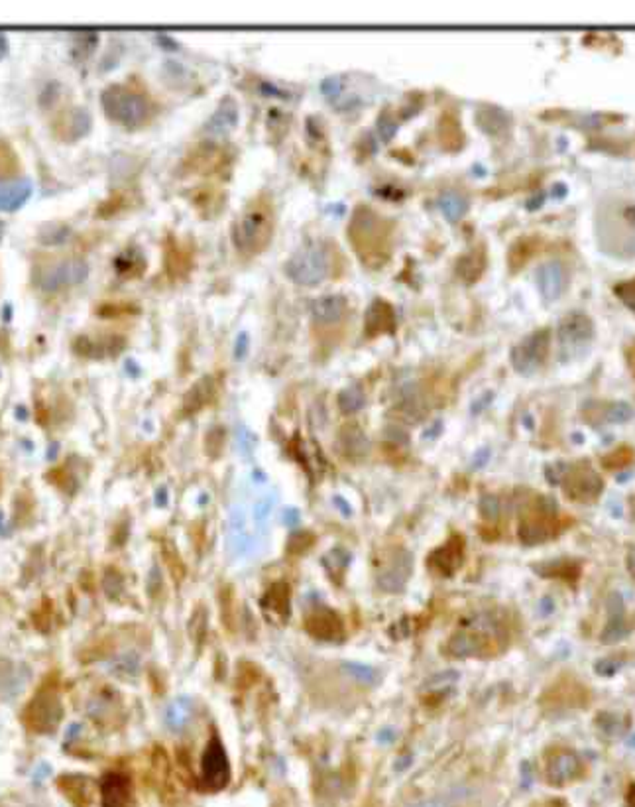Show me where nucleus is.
<instances>
[{"label":"nucleus","mask_w":635,"mask_h":807,"mask_svg":"<svg viewBox=\"0 0 635 807\" xmlns=\"http://www.w3.org/2000/svg\"><path fill=\"white\" fill-rule=\"evenodd\" d=\"M510 645V624L504 614L480 611L466 614L449 638L444 652L451 658H494Z\"/></svg>","instance_id":"f257e3e1"},{"label":"nucleus","mask_w":635,"mask_h":807,"mask_svg":"<svg viewBox=\"0 0 635 807\" xmlns=\"http://www.w3.org/2000/svg\"><path fill=\"white\" fill-rule=\"evenodd\" d=\"M347 235L364 267L378 270L390 260L391 225L372 207L359 205L354 209Z\"/></svg>","instance_id":"f03ea898"},{"label":"nucleus","mask_w":635,"mask_h":807,"mask_svg":"<svg viewBox=\"0 0 635 807\" xmlns=\"http://www.w3.org/2000/svg\"><path fill=\"white\" fill-rule=\"evenodd\" d=\"M575 524L573 516H567L555 507L547 497H536L526 504L519 520V541L524 546H541L561 538L563 532Z\"/></svg>","instance_id":"7ed1b4c3"},{"label":"nucleus","mask_w":635,"mask_h":807,"mask_svg":"<svg viewBox=\"0 0 635 807\" xmlns=\"http://www.w3.org/2000/svg\"><path fill=\"white\" fill-rule=\"evenodd\" d=\"M274 205L268 197H258L245 209L233 226V241L245 257H258L274 238Z\"/></svg>","instance_id":"20e7f679"},{"label":"nucleus","mask_w":635,"mask_h":807,"mask_svg":"<svg viewBox=\"0 0 635 807\" xmlns=\"http://www.w3.org/2000/svg\"><path fill=\"white\" fill-rule=\"evenodd\" d=\"M558 471L549 481L561 487L567 500L575 504H594L604 493V478L590 461L555 465Z\"/></svg>","instance_id":"39448f33"},{"label":"nucleus","mask_w":635,"mask_h":807,"mask_svg":"<svg viewBox=\"0 0 635 807\" xmlns=\"http://www.w3.org/2000/svg\"><path fill=\"white\" fill-rule=\"evenodd\" d=\"M592 703V689L575 674H561L543 689L539 705L549 715H568L584 711Z\"/></svg>","instance_id":"423d86ee"},{"label":"nucleus","mask_w":635,"mask_h":807,"mask_svg":"<svg viewBox=\"0 0 635 807\" xmlns=\"http://www.w3.org/2000/svg\"><path fill=\"white\" fill-rule=\"evenodd\" d=\"M333 270V250L325 243H311L299 248L286 264L287 278L305 288L323 284Z\"/></svg>","instance_id":"0eeeda50"},{"label":"nucleus","mask_w":635,"mask_h":807,"mask_svg":"<svg viewBox=\"0 0 635 807\" xmlns=\"http://www.w3.org/2000/svg\"><path fill=\"white\" fill-rule=\"evenodd\" d=\"M100 100H103V109L107 115L112 121L126 126V129H138V126H142L148 121V99L142 93L129 89V87L110 85L109 89L103 91Z\"/></svg>","instance_id":"6e6552de"},{"label":"nucleus","mask_w":635,"mask_h":807,"mask_svg":"<svg viewBox=\"0 0 635 807\" xmlns=\"http://www.w3.org/2000/svg\"><path fill=\"white\" fill-rule=\"evenodd\" d=\"M588 768L582 756L568 747H549L543 752V778L549 786L565 788L587 778Z\"/></svg>","instance_id":"1a4fd4ad"},{"label":"nucleus","mask_w":635,"mask_h":807,"mask_svg":"<svg viewBox=\"0 0 635 807\" xmlns=\"http://www.w3.org/2000/svg\"><path fill=\"white\" fill-rule=\"evenodd\" d=\"M231 780V762L221 740L214 737L209 740V745L203 752L201 760V786L207 791H219L228 786Z\"/></svg>","instance_id":"9d476101"},{"label":"nucleus","mask_w":635,"mask_h":807,"mask_svg":"<svg viewBox=\"0 0 635 807\" xmlns=\"http://www.w3.org/2000/svg\"><path fill=\"white\" fill-rule=\"evenodd\" d=\"M411 553L403 548L388 551L382 565L378 567V585L386 592H400L405 589L411 575Z\"/></svg>","instance_id":"9b49d317"},{"label":"nucleus","mask_w":635,"mask_h":807,"mask_svg":"<svg viewBox=\"0 0 635 807\" xmlns=\"http://www.w3.org/2000/svg\"><path fill=\"white\" fill-rule=\"evenodd\" d=\"M551 333L547 330L536 331L533 335L526 337L522 343L515 345L512 351V364L517 372H533L539 367H543L545 361L549 357V345H551Z\"/></svg>","instance_id":"f8f14e48"},{"label":"nucleus","mask_w":635,"mask_h":807,"mask_svg":"<svg viewBox=\"0 0 635 807\" xmlns=\"http://www.w3.org/2000/svg\"><path fill=\"white\" fill-rule=\"evenodd\" d=\"M87 272H88L87 262L78 258L63 260L42 270L40 276H37V286L46 289V292H52V289H57L61 286H73L83 282L87 278Z\"/></svg>","instance_id":"ddd939ff"},{"label":"nucleus","mask_w":635,"mask_h":807,"mask_svg":"<svg viewBox=\"0 0 635 807\" xmlns=\"http://www.w3.org/2000/svg\"><path fill=\"white\" fill-rule=\"evenodd\" d=\"M464 561V538L463 534H453L444 544L431 551L427 558V567L441 577H451L461 570Z\"/></svg>","instance_id":"4468645a"},{"label":"nucleus","mask_w":635,"mask_h":807,"mask_svg":"<svg viewBox=\"0 0 635 807\" xmlns=\"http://www.w3.org/2000/svg\"><path fill=\"white\" fill-rule=\"evenodd\" d=\"M592 333V323L587 315L570 313L558 327V343H561L563 352H575L590 341Z\"/></svg>","instance_id":"2eb2a0df"},{"label":"nucleus","mask_w":635,"mask_h":807,"mask_svg":"<svg viewBox=\"0 0 635 807\" xmlns=\"http://www.w3.org/2000/svg\"><path fill=\"white\" fill-rule=\"evenodd\" d=\"M398 327L396 311L386 299H374L364 313V337L376 339L380 335H391Z\"/></svg>","instance_id":"dca6fc26"},{"label":"nucleus","mask_w":635,"mask_h":807,"mask_svg":"<svg viewBox=\"0 0 635 807\" xmlns=\"http://www.w3.org/2000/svg\"><path fill=\"white\" fill-rule=\"evenodd\" d=\"M584 563L577 558H557L533 565V570L543 579H551L567 587H577L582 579Z\"/></svg>","instance_id":"f3484780"},{"label":"nucleus","mask_w":635,"mask_h":807,"mask_svg":"<svg viewBox=\"0 0 635 807\" xmlns=\"http://www.w3.org/2000/svg\"><path fill=\"white\" fill-rule=\"evenodd\" d=\"M28 723L32 728L40 730V733H47V730H54L59 717H61V705L57 701V696L52 691L42 693L37 696L32 703V707L28 711Z\"/></svg>","instance_id":"a211bd4d"},{"label":"nucleus","mask_w":635,"mask_h":807,"mask_svg":"<svg viewBox=\"0 0 635 807\" xmlns=\"http://www.w3.org/2000/svg\"><path fill=\"white\" fill-rule=\"evenodd\" d=\"M568 284V272L558 260L543 262L537 270V286L545 299H557L565 294Z\"/></svg>","instance_id":"6ab92c4d"},{"label":"nucleus","mask_w":635,"mask_h":807,"mask_svg":"<svg viewBox=\"0 0 635 807\" xmlns=\"http://www.w3.org/2000/svg\"><path fill=\"white\" fill-rule=\"evenodd\" d=\"M305 628L307 633L319 640H340L345 636V624H342L340 616L328 609H319L307 616L305 621Z\"/></svg>","instance_id":"aec40b11"},{"label":"nucleus","mask_w":635,"mask_h":807,"mask_svg":"<svg viewBox=\"0 0 635 807\" xmlns=\"http://www.w3.org/2000/svg\"><path fill=\"white\" fill-rule=\"evenodd\" d=\"M347 311H349V299L340 294L323 296L319 299H315L311 306L313 320L321 325H335L342 321Z\"/></svg>","instance_id":"412c9836"},{"label":"nucleus","mask_w":635,"mask_h":807,"mask_svg":"<svg viewBox=\"0 0 635 807\" xmlns=\"http://www.w3.org/2000/svg\"><path fill=\"white\" fill-rule=\"evenodd\" d=\"M100 796H103V807H129L130 780L120 772L107 774L100 781Z\"/></svg>","instance_id":"4be33fe9"},{"label":"nucleus","mask_w":635,"mask_h":807,"mask_svg":"<svg viewBox=\"0 0 635 807\" xmlns=\"http://www.w3.org/2000/svg\"><path fill=\"white\" fill-rule=\"evenodd\" d=\"M32 195V182L28 178L0 180V211H16Z\"/></svg>","instance_id":"5701e85b"},{"label":"nucleus","mask_w":635,"mask_h":807,"mask_svg":"<svg viewBox=\"0 0 635 807\" xmlns=\"http://www.w3.org/2000/svg\"><path fill=\"white\" fill-rule=\"evenodd\" d=\"M236 124H238V105L233 97H226L221 100V105L209 119L207 132L211 136H224L231 132Z\"/></svg>","instance_id":"b1692460"},{"label":"nucleus","mask_w":635,"mask_h":807,"mask_svg":"<svg viewBox=\"0 0 635 807\" xmlns=\"http://www.w3.org/2000/svg\"><path fill=\"white\" fill-rule=\"evenodd\" d=\"M486 270V250L484 246H476L456 262V276L466 284H474Z\"/></svg>","instance_id":"393cba45"},{"label":"nucleus","mask_w":635,"mask_h":807,"mask_svg":"<svg viewBox=\"0 0 635 807\" xmlns=\"http://www.w3.org/2000/svg\"><path fill=\"white\" fill-rule=\"evenodd\" d=\"M631 418V410L626 404H592L584 410V420L592 425L604 422H626Z\"/></svg>","instance_id":"a878e982"},{"label":"nucleus","mask_w":635,"mask_h":807,"mask_svg":"<svg viewBox=\"0 0 635 807\" xmlns=\"http://www.w3.org/2000/svg\"><path fill=\"white\" fill-rule=\"evenodd\" d=\"M192 717H193V703L189 697L173 699L166 709V723L173 733H182V730L192 723Z\"/></svg>","instance_id":"bb28decb"},{"label":"nucleus","mask_w":635,"mask_h":807,"mask_svg":"<svg viewBox=\"0 0 635 807\" xmlns=\"http://www.w3.org/2000/svg\"><path fill=\"white\" fill-rule=\"evenodd\" d=\"M262 604L265 611L274 613L279 616V619L286 621L289 616V587L284 582L272 585L268 592L264 595Z\"/></svg>","instance_id":"cd10ccee"},{"label":"nucleus","mask_w":635,"mask_h":807,"mask_svg":"<svg viewBox=\"0 0 635 807\" xmlns=\"http://www.w3.org/2000/svg\"><path fill=\"white\" fill-rule=\"evenodd\" d=\"M439 138L441 144L444 146V150H461L464 144V134H463V126L454 115H442L441 122H439Z\"/></svg>","instance_id":"c85d7f7f"},{"label":"nucleus","mask_w":635,"mask_h":807,"mask_svg":"<svg viewBox=\"0 0 635 807\" xmlns=\"http://www.w3.org/2000/svg\"><path fill=\"white\" fill-rule=\"evenodd\" d=\"M476 124L486 134H502L510 124V119L496 107H480L476 112Z\"/></svg>","instance_id":"c756f323"},{"label":"nucleus","mask_w":635,"mask_h":807,"mask_svg":"<svg viewBox=\"0 0 635 807\" xmlns=\"http://www.w3.org/2000/svg\"><path fill=\"white\" fill-rule=\"evenodd\" d=\"M539 246H541V238H537V236H526V238H519V241H515V245L510 250V257H507L512 272H517L519 268H524L527 260L536 255Z\"/></svg>","instance_id":"7c9ffc66"},{"label":"nucleus","mask_w":635,"mask_h":807,"mask_svg":"<svg viewBox=\"0 0 635 807\" xmlns=\"http://www.w3.org/2000/svg\"><path fill=\"white\" fill-rule=\"evenodd\" d=\"M214 386L217 384H214L213 376L201 378V381L192 390H189V394L185 396V412H197L205 406L207 402H211Z\"/></svg>","instance_id":"2f4dec72"},{"label":"nucleus","mask_w":635,"mask_h":807,"mask_svg":"<svg viewBox=\"0 0 635 807\" xmlns=\"http://www.w3.org/2000/svg\"><path fill=\"white\" fill-rule=\"evenodd\" d=\"M439 207H441V211H442L444 219L451 221V223H456V221H461V219L466 215V211H468V199H466L463 194L449 192V194H444V195L439 199Z\"/></svg>","instance_id":"473e14b6"},{"label":"nucleus","mask_w":635,"mask_h":807,"mask_svg":"<svg viewBox=\"0 0 635 807\" xmlns=\"http://www.w3.org/2000/svg\"><path fill=\"white\" fill-rule=\"evenodd\" d=\"M633 461H635V451L630 445H619L609 453H606V456L600 459V465H602L604 471L614 473V471L626 469V466H630Z\"/></svg>","instance_id":"72a5a7b5"},{"label":"nucleus","mask_w":635,"mask_h":807,"mask_svg":"<svg viewBox=\"0 0 635 807\" xmlns=\"http://www.w3.org/2000/svg\"><path fill=\"white\" fill-rule=\"evenodd\" d=\"M340 441L349 456H362V453L368 449V439L364 437L359 425H347L340 434Z\"/></svg>","instance_id":"f704fd0d"},{"label":"nucleus","mask_w":635,"mask_h":807,"mask_svg":"<svg viewBox=\"0 0 635 807\" xmlns=\"http://www.w3.org/2000/svg\"><path fill=\"white\" fill-rule=\"evenodd\" d=\"M459 677H461V674L454 672V670H449V672H442V674L433 676L427 682V686H425L427 687L425 696H429V697H442V693L451 691L454 687V684L459 682Z\"/></svg>","instance_id":"c9c22d12"},{"label":"nucleus","mask_w":635,"mask_h":807,"mask_svg":"<svg viewBox=\"0 0 635 807\" xmlns=\"http://www.w3.org/2000/svg\"><path fill=\"white\" fill-rule=\"evenodd\" d=\"M364 404H366V396L362 393V388H359V386H349L338 394V408L345 414H354V412L362 410Z\"/></svg>","instance_id":"e433bc0d"},{"label":"nucleus","mask_w":635,"mask_h":807,"mask_svg":"<svg viewBox=\"0 0 635 807\" xmlns=\"http://www.w3.org/2000/svg\"><path fill=\"white\" fill-rule=\"evenodd\" d=\"M342 672H345L349 677H352L354 682H359L362 686H374V684H378V679H380L374 667L364 666V664L345 662L342 664Z\"/></svg>","instance_id":"4c0bfd02"},{"label":"nucleus","mask_w":635,"mask_h":807,"mask_svg":"<svg viewBox=\"0 0 635 807\" xmlns=\"http://www.w3.org/2000/svg\"><path fill=\"white\" fill-rule=\"evenodd\" d=\"M144 267H146V262H144V257L140 255L138 250H126L124 255H120L119 257V260H117V268H119V272L122 274V276H138L140 272L144 270Z\"/></svg>","instance_id":"58836bf2"},{"label":"nucleus","mask_w":635,"mask_h":807,"mask_svg":"<svg viewBox=\"0 0 635 807\" xmlns=\"http://www.w3.org/2000/svg\"><path fill=\"white\" fill-rule=\"evenodd\" d=\"M614 292H616V296H619L621 299H624L626 304L635 311V280L616 286Z\"/></svg>","instance_id":"ea45409f"},{"label":"nucleus","mask_w":635,"mask_h":807,"mask_svg":"<svg viewBox=\"0 0 635 807\" xmlns=\"http://www.w3.org/2000/svg\"><path fill=\"white\" fill-rule=\"evenodd\" d=\"M311 544H313V536H311L309 532L294 534V536H291V540H289V550H291V551H296V553H299V551H303V550H307Z\"/></svg>","instance_id":"a19ab883"},{"label":"nucleus","mask_w":635,"mask_h":807,"mask_svg":"<svg viewBox=\"0 0 635 807\" xmlns=\"http://www.w3.org/2000/svg\"><path fill=\"white\" fill-rule=\"evenodd\" d=\"M378 126H380V134H382V138L384 141L388 142L390 138L393 136V132H396V129H398V122L393 121L391 117H388L386 112L384 115H380V121H378Z\"/></svg>","instance_id":"79ce46f5"},{"label":"nucleus","mask_w":635,"mask_h":807,"mask_svg":"<svg viewBox=\"0 0 635 807\" xmlns=\"http://www.w3.org/2000/svg\"><path fill=\"white\" fill-rule=\"evenodd\" d=\"M626 567H628L630 577L635 582V546L630 548V551H628V556H626Z\"/></svg>","instance_id":"37998d69"},{"label":"nucleus","mask_w":635,"mask_h":807,"mask_svg":"<svg viewBox=\"0 0 635 807\" xmlns=\"http://www.w3.org/2000/svg\"><path fill=\"white\" fill-rule=\"evenodd\" d=\"M628 364H630V369H631V374L635 376V343L628 349Z\"/></svg>","instance_id":"c03bdc74"},{"label":"nucleus","mask_w":635,"mask_h":807,"mask_svg":"<svg viewBox=\"0 0 635 807\" xmlns=\"http://www.w3.org/2000/svg\"><path fill=\"white\" fill-rule=\"evenodd\" d=\"M536 807H568V805L563 800H549V802H543V803H539Z\"/></svg>","instance_id":"a18cd8bd"},{"label":"nucleus","mask_w":635,"mask_h":807,"mask_svg":"<svg viewBox=\"0 0 635 807\" xmlns=\"http://www.w3.org/2000/svg\"><path fill=\"white\" fill-rule=\"evenodd\" d=\"M626 803H628V807H635V784H631V786L628 788V793H626Z\"/></svg>","instance_id":"49530a36"},{"label":"nucleus","mask_w":635,"mask_h":807,"mask_svg":"<svg viewBox=\"0 0 635 807\" xmlns=\"http://www.w3.org/2000/svg\"><path fill=\"white\" fill-rule=\"evenodd\" d=\"M6 54V40H5V36H0V58H3Z\"/></svg>","instance_id":"de8ad7c7"},{"label":"nucleus","mask_w":635,"mask_h":807,"mask_svg":"<svg viewBox=\"0 0 635 807\" xmlns=\"http://www.w3.org/2000/svg\"><path fill=\"white\" fill-rule=\"evenodd\" d=\"M413 807H441V805L433 803V802H427V803H419V805H413Z\"/></svg>","instance_id":"09e8293b"}]
</instances>
